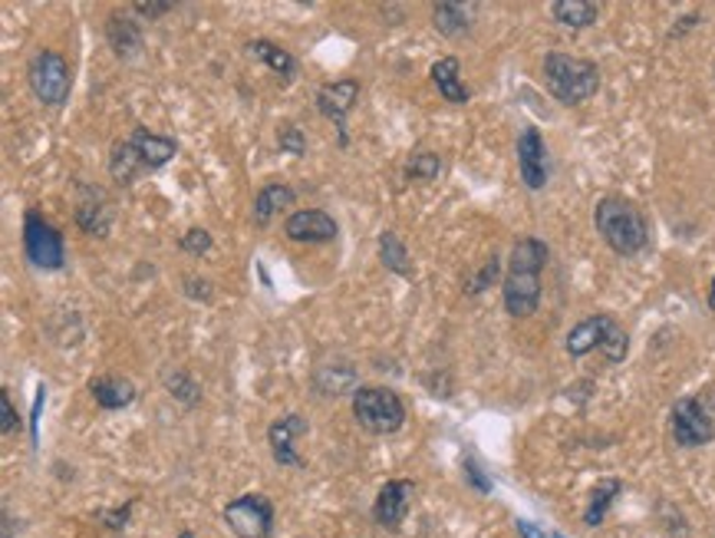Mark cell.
Listing matches in <instances>:
<instances>
[{"label": "cell", "mask_w": 715, "mask_h": 538, "mask_svg": "<svg viewBox=\"0 0 715 538\" xmlns=\"http://www.w3.org/2000/svg\"><path fill=\"white\" fill-rule=\"evenodd\" d=\"M547 245L541 239H518L508 258V274L502 281L505 310L511 317H531L541 304V271L547 265Z\"/></svg>", "instance_id": "1"}, {"label": "cell", "mask_w": 715, "mask_h": 538, "mask_svg": "<svg viewBox=\"0 0 715 538\" xmlns=\"http://www.w3.org/2000/svg\"><path fill=\"white\" fill-rule=\"evenodd\" d=\"M593 225H597L601 239L624 258L640 255L650 245V225L646 215L637 208V201L624 195H607L593 208Z\"/></svg>", "instance_id": "2"}, {"label": "cell", "mask_w": 715, "mask_h": 538, "mask_svg": "<svg viewBox=\"0 0 715 538\" xmlns=\"http://www.w3.org/2000/svg\"><path fill=\"white\" fill-rule=\"evenodd\" d=\"M544 83L547 93L560 106H580L601 89V70L593 60L570 57V53H547L544 57Z\"/></svg>", "instance_id": "3"}, {"label": "cell", "mask_w": 715, "mask_h": 538, "mask_svg": "<svg viewBox=\"0 0 715 538\" xmlns=\"http://www.w3.org/2000/svg\"><path fill=\"white\" fill-rule=\"evenodd\" d=\"M564 347L570 357H587L590 351H604L611 364H620L630 351V338L611 314H593L570 328Z\"/></svg>", "instance_id": "4"}, {"label": "cell", "mask_w": 715, "mask_h": 538, "mask_svg": "<svg viewBox=\"0 0 715 538\" xmlns=\"http://www.w3.org/2000/svg\"><path fill=\"white\" fill-rule=\"evenodd\" d=\"M353 416L367 433L390 437L406 423V403L390 387H360L353 393Z\"/></svg>", "instance_id": "5"}, {"label": "cell", "mask_w": 715, "mask_h": 538, "mask_svg": "<svg viewBox=\"0 0 715 538\" xmlns=\"http://www.w3.org/2000/svg\"><path fill=\"white\" fill-rule=\"evenodd\" d=\"M27 83L44 106H63L73 89L70 60L60 50H40L27 66Z\"/></svg>", "instance_id": "6"}, {"label": "cell", "mask_w": 715, "mask_h": 538, "mask_svg": "<svg viewBox=\"0 0 715 538\" xmlns=\"http://www.w3.org/2000/svg\"><path fill=\"white\" fill-rule=\"evenodd\" d=\"M24 255L40 271H60L66 265V242L37 208L24 215Z\"/></svg>", "instance_id": "7"}, {"label": "cell", "mask_w": 715, "mask_h": 538, "mask_svg": "<svg viewBox=\"0 0 715 538\" xmlns=\"http://www.w3.org/2000/svg\"><path fill=\"white\" fill-rule=\"evenodd\" d=\"M224 522L237 538H274V505L258 492L231 499L224 505Z\"/></svg>", "instance_id": "8"}, {"label": "cell", "mask_w": 715, "mask_h": 538, "mask_svg": "<svg viewBox=\"0 0 715 538\" xmlns=\"http://www.w3.org/2000/svg\"><path fill=\"white\" fill-rule=\"evenodd\" d=\"M669 423H673V440H676L679 447H686V450L705 447V443H712V437H715V423H712V416H708V409L702 406L699 396H682V400H676Z\"/></svg>", "instance_id": "9"}, {"label": "cell", "mask_w": 715, "mask_h": 538, "mask_svg": "<svg viewBox=\"0 0 715 538\" xmlns=\"http://www.w3.org/2000/svg\"><path fill=\"white\" fill-rule=\"evenodd\" d=\"M356 99H360V80H353V76L333 80V83H326V86L317 89V110H320V117L333 120V126H336V133H340V149L349 146L346 117H349V110L356 106Z\"/></svg>", "instance_id": "10"}, {"label": "cell", "mask_w": 715, "mask_h": 538, "mask_svg": "<svg viewBox=\"0 0 715 538\" xmlns=\"http://www.w3.org/2000/svg\"><path fill=\"white\" fill-rule=\"evenodd\" d=\"M310 433V423L300 413H284L281 419H274L268 426V447L278 466H291V469H304V456L297 453V440Z\"/></svg>", "instance_id": "11"}, {"label": "cell", "mask_w": 715, "mask_h": 538, "mask_svg": "<svg viewBox=\"0 0 715 538\" xmlns=\"http://www.w3.org/2000/svg\"><path fill=\"white\" fill-rule=\"evenodd\" d=\"M76 225L86 232V235H96V239H106L109 229H112V219H115V208H112V198L106 188L99 185H76Z\"/></svg>", "instance_id": "12"}, {"label": "cell", "mask_w": 715, "mask_h": 538, "mask_svg": "<svg viewBox=\"0 0 715 538\" xmlns=\"http://www.w3.org/2000/svg\"><path fill=\"white\" fill-rule=\"evenodd\" d=\"M284 235L297 245H326V242H336L340 225L323 208H300L287 215Z\"/></svg>", "instance_id": "13"}, {"label": "cell", "mask_w": 715, "mask_h": 538, "mask_svg": "<svg viewBox=\"0 0 715 538\" xmlns=\"http://www.w3.org/2000/svg\"><path fill=\"white\" fill-rule=\"evenodd\" d=\"M518 172H521V182L531 188V192H541L547 185V146H544V136L538 126H528L521 136H518Z\"/></svg>", "instance_id": "14"}, {"label": "cell", "mask_w": 715, "mask_h": 538, "mask_svg": "<svg viewBox=\"0 0 715 538\" xmlns=\"http://www.w3.org/2000/svg\"><path fill=\"white\" fill-rule=\"evenodd\" d=\"M412 492H416L412 479H390V482L380 489L377 502H373V518H377V525L396 531V528L403 525L406 512H409Z\"/></svg>", "instance_id": "15"}, {"label": "cell", "mask_w": 715, "mask_h": 538, "mask_svg": "<svg viewBox=\"0 0 715 538\" xmlns=\"http://www.w3.org/2000/svg\"><path fill=\"white\" fill-rule=\"evenodd\" d=\"M106 40L119 60H130L143 50V27L130 14H112L106 24Z\"/></svg>", "instance_id": "16"}, {"label": "cell", "mask_w": 715, "mask_h": 538, "mask_svg": "<svg viewBox=\"0 0 715 538\" xmlns=\"http://www.w3.org/2000/svg\"><path fill=\"white\" fill-rule=\"evenodd\" d=\"M130 139H133V146L139 149V156H143V162H146L149 172H159V169L169 166V162L175 159V152H178V143H175V139L159 136V133H149L146 126L133 130Z\"/></svg>", "instance_id": "17"}, {"label": "cell", "mask_w": 715, "mask_h": 538, "mask_svg": "<svg viewBox=\"0 0 715 538\" xmlns=\"http://www.w3.org/2000/svg\"><path fill=\"white\" fill-rule=\"evenodd\" d=\"M248 57L258 60V63H264V66H268L274 76H281L284 83H291V80L297 76V57H294L291 50H284L281 44H274V40H264V37L251 40V44H248Z\"/></svg>", "instance_id": "18"}, {"label": "cell", "mask_w": 715, "mask_h": 538, "mask_svg": "<svg viewBox=\"0 0 715 538\" xmlns=\"http://www.w3.org/2000/svg\"><path fill=\"white\" fill-rule=\"evenodd\" d=\"M294 201H297V195H294L291 185H284V182H271V185H264V188L255 195V208H251L255 225H258V229H268V225L274 222V215L284 211V208H291Z\"/></svg>", "instance_id": "19"}, {"label": "cell", "mask_w": 715, "mask_h": 538, "mask_svg": "<svg viewBox=\"0 0 715 538\" xmlns=\"http://www.w3.org/2000/svg\"><path fill=\"white\" fill-rule=\"evenodd\" d=\"M143 172H149V169H146V162H143V156H139V149L133 146L130 136L119 139V143H112V152H109V175H112L119 185H133Z\"/></svg>", "instance_id": "20"}, {"label": "cell", "mask_w": 715, "mask_h": 538, "mask_svg": "<svg viewBox=\"0 0 715 538\" xmlns=\"http://www.w3.org/2000/svg\"><path fill=\"white\" fill-rule=\"evenodd\" d=\"M429 76H432V83H435V89H439L442 99H448V102H468V99H471V89L461 83V63H458V57H442V60H435Z\"/></svg>", "instance_id": "21"}, {"label": "cell", "mask_w": 715, "mask_h": 538, "mask_svg": "<svg viewBox=\"0 0 715 538\" xmlns=\"http://www.w3.org/2000/svg\"><path fill=\"white\" fill-rule=\"evenodd\" d=\"M89 393L102 409H123L136 400V387L126 377H93Z\"/></svg>", "instance_id": "22"}, {"label": "cell", "mask_w": 715, "mask_h": 538, "mask_svg": "<svg viewBox=\"0 0 715 538\" xmlns=\"http://www.w3.org/2000/svg\"><path fill=\"white\" fill-rule=\"evenodd\" d=\"M551 17H554L560 27L583 30V27L597 24L601 4H593V0H554V4H551Z\"/></svg>", "instance_id": "23"}, {"label": "cell", "mask_w": 715, "mask_h": 538, "mask_svg": "<svg viewBox=\"0 0 715 538\" xmlns=\"http://www.w3.org/2000/svg\"><path fill=\"white\" fill-rule=\"evenodd\" d=\"M432 24L442 37H461V34L471 30L474 17H471L468 4H452V0H445V4L432 8Z\"/></svg>", "instance_id": "24"}, {"label": "cell", "mask_w": 715, "mask_h": 538, "mask_svg": "<svg viewBox=\"0 0 715 538\" xmlns=\"http://www.w3.org/2000/svg\"><path fill=\"white\" fill-rule=\"evenodd\" d=\"M380 261H383L386 271H393V274H399V278H412V271H416L406 242H403L396 232H390V229L380 235Z\"/></svg>", "instance_id": "25"}, {"label": "cell", "mask_w": 715, "mask_h": 538, "mask_svg": "<svg viewBox=\"0 0 715 538\" xmlns=\"http://www.w3.org/2000/svg\"><path fill=\"white\" fill-rule=\"evenodd\" d=\"M624 492V482L620 479H604V482H597L593 486V492H590V505H587V512H583V522L593 528V525H601L604 522V515L611 512V505H614V499Z\"/></svg>", "instance_id": "26"}, {"label": "cell", "mask_w": 715, "mask_h": 538, "mask_svg": "<svg viewBox=\"0 0 715 538\" xmlns=\"http://www.w3.org/2000/svg\"><path fill=\"white\" fill-rule=\"evenodd\" d=\"M165 390H169L182 406H198V403H201V387H198V380H195L192 374H185V370L169 374V377H165Z\"/></svg>", "instance_id": "27"}, {"label": "cell", "mask_w": 715, "mask_h": 538, "mask_svg": "<svg viewBox=\"0 0 715 538\" xmlns=\"http://www.w3.org/2000/svg\"><path fill=\"white\" fill-rule=\"evenodd\" d=\"M442 172V159L429 149H416L406 162V175L409 179H435Z\"/></svg>", "instance_id": "28"}, {"label": "cell", "mask_w": 715, "mask_h": 538, "mask_svg": "<svg viewBox=\"0 0 715 538\" xmlns=\"http://www.w3.org/2000/svg\"><path fill=\"white\" fill-rule=\"evenodd\" d=\"M211 248H214V239H211V232L201 229V225H192V229L178 239V252H182V255H192V258H201V255H208Z\"/></svg>", "instance_id": "29"}, {"label": "cell", "mask_w": 715, "mask_h": 538, "mask_svg": "<svg viewBox=\"0 0 715 538\" xmlns=\"http://www.w3.org/2000/svg\"><path fill=\"white\" fill-rule=\"evenodd\" d=\"M498 268H502V261H498V255H492L489 261H485V268L474 274V281L465 288V294H482L485 288H492L495 284V278H498Z\"/></svg>", "instance_id": "30"}, {"label": "cell", "mask_w": 715, "mask_h": 538, "mask_svg": "<svg viewBox=\"0 0 715 538\" xmlns=\"http://www.w3.org/2000/svg\"><path fill=\"white\" fill-rule=\"evenodd\" d=\"M278 149H284L291 156H307V136L297 126H284L278 133Z\"/></svg>", "instance_id": "31"}, {"label": "cell", "mask_w": 715, "mask_h": 538, "mask_svg": "<svg viewBox=\"0 0 715 538\" xmlns=\"http://www.w3.org/2000/svg\"><path fill=\"white\" fill-rule=\"evenodd\" d=\"M175 11V4L172 0H136L133 4V14H143V17H149V21H159V17H165V14H172Z\"/></svg>", "instance_id": "32"}, {"label": "cell", "mask_w": 715, "mask_h": 538, "mask_svg": "<svg viewBox=\"0 0 715 538\" xmlns=\"http://www.w3.org/2000/svg\"><path fill=\"white\" fill-rule=\"evenodd\" d=\"M0 413H4V437H14V433H21V416H17V409H14V403H11V393H8V390H0Z\"/></svg>", "instance_id": "33"}, {"label": "cell", "mask_w": 715, "mask_h": 538, "mask_svg": "<svg viewBox=\"0 0 715 538\" xmlns=\"http://www.w3.org/2000/svg\"><path fill=\"white\" fill-rule=\"evenodd\" d=\"M465 479L474 486V492H482V496H485V492H492V479L482 473V466L474 463V460H465Z\"/></svg>", "instance_id": "34"}, {"label": "cell", "mask_w": 715, "mask_h": 538, "mask_svg": "<svg viewBox=\"0 0 715 538\" xmlns=\"http://www.w3.org/2000/svg\"><path fill=\"white\" fill-rule=\"evenodd\" d=\"M185 294L195 297V301H205V304H208L214 291H211V284H208L205 278H185Z\"/></svg>", "instance_id": "35"}, {"label": "cell", "mask_w": 715, "mask_h": 538, "mask_svg": "<svg viewBox=\"0 0 715 538\" xmlns=\"http://www.w3.org/2000/svg\"><path fill=\"white\" fill-rule=\"evenodd\" d=\"M130 512H133V502L123 505V509H115V512H106V515H102V525H106V528H126Z\"/></svg>", "instance_id": "36"}, {"label": "cell", "mask_w": 715, "mask_h": 538, "mask_svg": "<svg viewBox=\"0 0 715 538\" xmlns=\"http://www.w3.org/2000/svg\"><path fill=\"white\" fill-rule=\"evenodd\" d=\"M44 400H47V390L40 387L37 390V400H34V413H30V437H34V443H37V437H40V429H37V423H40V409H44Z\"/></svg>", "instance_id": "37"}, {"label": "cell", "mask_w": 715, "mask_h": 538, "mask_svg": "<svg viewBox=\"0 0 715 538\" xmlns=\"http://www.w3.org/2000/svg\"><path fill=\"white\" fill-rule=\"evenodd\" d=\"M518 531H521L525 538H560V535H547L544 528H538V525H531L528 518H518Z\"/></svg>", "instance_id": "38"}, {"label": "cell", "mask_w": 715, "mask_h": 538, "mask_svg": "<svg viewBox=\"0 0 715 538\" xmlns=\"http://www.w3.org/2000/svg\"><path fill=\"white\" fill-rule=\"evenodd\" d=\"M708 307L715 310V278H712V284H708Z\"/></svg>", "instance_id": "39"}, {"label": "cell", "mask_w": 715, "mask_h": 538, "mask_svg": "<svg viewBox=\"0 0 715 538\" xmlns=\"http://www.w3.org/2000/svg\"><path fill=\"white\" fill-rule=\"evenodd\" d=\"M4 538H11V518H4Z\"/></svg>", "instance_id": "40"}, {"label": "cell", "mask_w": 715, "mask_h": 538, "mask_svg": "<svg viewBox=\"0 0 715 538\" xmlns=\"http://www.w3.org/2000/svg\"><path fill=\"white\" fill-rule=\"evenodd\" d=\"M178 538H195V535H192V531H182V535H178Z\"/></svg>", "instance_id": "41"}]
</instances>
